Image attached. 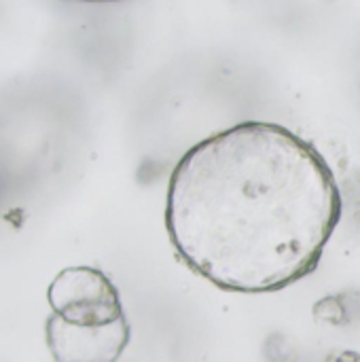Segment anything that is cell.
I'll return each instance as SVG.
<instances>
[{
    "label": "cell",
    "mask_w": 360,
    "mask_h": 362,
    "mask_svg": "<svg viewBox=\"0 0 360 362\" xmlns=\"http://www.w3.org/2000/svg\"><path fill=\"white\" fill-rule=\"evenodd\" d=\"M342 212V189L316 146L284 125L244 121L180 157L166 229L193 274L257 295L314 274Z\"/></svg>",
    "instance_id": "obj_1"
},
{
    "label": "cell",
    "mask_w": 360,
    "mask_h": 362,
    "mask_svg": "<svg viewBox=\"0 0 360 362\" xmlns=\"http://www.w3.org/2000/svg\"><path fill=\"white\" fill-rule=\"evenodd\" d=\"M55 316L76 327H104L125 318L117 286L98 267L62 269L47 291Z\"/></svg>",
    "instance_id": "obj_2"
},
{
    "label": "cell",
    "mask_w": 360,
    "mask_h": 362,
    "mask_svg": "<svg viewBox=\"0 0 360 362\" xmlns=\"http://www.w3.org/2000/svg\"><path fill=\"white\" fill-rule=\"evenodd\" d=\"M129 337L127 318L104 327H76L51 314L45 325L47 348L55 362H117Z\"/></svg>",
    "instance_id": "obj_3"
},
{
    "label": "cell",
    "mask_w": 360,
    "mask_h": 362,
    "mask_svg": "<svg viewBox=\"0 0 360 362\" xmlns=\"http://www.w3.org/2000/svg\"><path fill=\"white\" fill-rule=\"evenodd\" d=\"M314 316H316V320L329 322V325H342L346 320L344 318V308H342L337 297H327V299L318 301L316 308H314Z\"/></svg>",
    "instance_id": "obj_4"
},
{
    "label": "cell",
    "mask_w": 360,
    "mask_h": 362,
    "mask_svg": "<svg viewBox=\"0 0 360 362\" xmlns=\"http://www.w3.org/2000/svg\"><path fill=\"white\" fill-rule=\"evenodd\" d=\"M79 2H121V0H79Z\"/></svg>",
    "instance_id": "obj_5"
}]
</instances>
